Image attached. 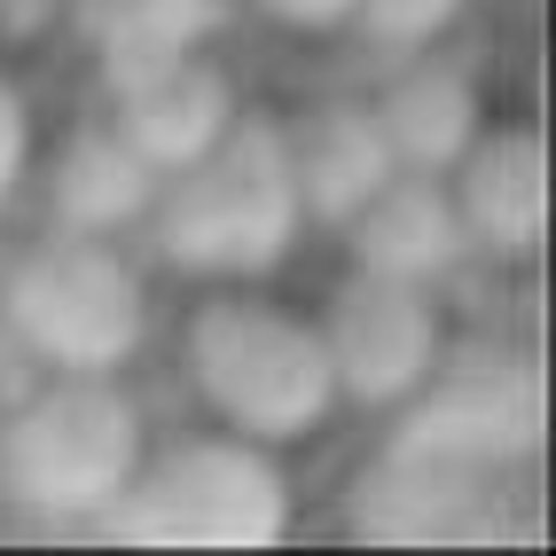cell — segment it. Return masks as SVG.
Wrapping results in <instances>:
<instances>
[{
    "label": "cell",
    "mask_w": 556,
    "mask_h": 556,
    "mask_svg": "<svg viewBox=\"0 0 556 556\" xmlns=\"http://www.w3.org/2000/svg\"><path fill=\"white\" fill-rule=\"evenodd\" d=\"M368 110H377V126L392 141V157L407 173H447L478 126H486V94H478V71L439 55V48H407L392 63V79L368 94Z\"/></svg>",
    "instance_id": "7c38bea8"
},
{
    "label": "cell",
    "mask_w": 556,
    "mask_h": 556,
    "mask_svg": "<svg viewBox=\"0 0 556 556\" xmlns=\"http://www.w3.org/2000/svg\"><path fill=\"white\" fill-rule=\"evenodd\" d=\"M180 377L219 431L258 447H299L338 416L314 306L275 299L267 282H197V306L180 314Z\"/></svg>",
    "instance_id": "6da1fadb"
},
{
    "label": "cell",
    "mask_w": 556,
    "mask_h": 556,
    "mask_svg": "<svg viewBox=\"0 0 556 556\" xmlns=\"http://www.w3.org/2000/svg\"><path fill=\"white\" fill-rule=\"evenodd\" d=\"M31 180V94L9 63H0V204Z\"/></svg>",
    "instance_id": "2e32d148"
},
{
    "label": "cell",
    "mask_w": 556,
    "mask_h": 556,
    "mask_svg": "<svg viewBox=\"0 0 556 556\" xmlns=\"http://www.w3.org/2000/svg\"><path fill=\"white\" fill-rule=\"evenodd\" d=\"M400 416H407V463L486 470V463H509L541 439V377L526 361H486V368L439 361V377Z\"/></svg>",
    "instance_id": "ba28073f"
},
{
    "label": "cell",
    "mask_w": 556,
    "mask_h": 556,
    "mask_svg": "<svg viewBox=\"0 0 556 556\" xmlns=\"http://www.w3.org/2000/svg\"><path fill=\"white\" fill-rule=\"evenodd\" d=\"M0 321L40 368L118 377L150 338V282L118 236L48 228L0 275Z\"/></svg>",
    "instance_id": "5b68a950"
},
{
    "label": "cell",
    "mask_w": 556,
    "mask_h": 556,
    "mask_svg": "<svg viewBox=\"0 0 556 556\" xmlns=\"http://www.w3.org/2000/svg\"><path fill=\"white\" fill-rule=\"evenodd\" d=\"M243 87L212 48H165L134 63H102V118L118 126L157 173L189 165L236 126Z\"/></svg>",
    "instance_id": "52a82bcc"
},
{
    "label": "cell",
    "mask_w": 556,
    "mask_h": 556,
    "mask_svg": "<svg viewBox=\"0 0 556 556\" xmlns=\"http://www.w3.org/2000/svg\"><path fill=\"white\" fill-rule=\"evenodd\" d=\"M314 321H321L329 377H338V407L400 416L447 361V314H439L431 282H392V275L345 267V282L314 306Z\"/></svg>",
    "instance_id": "8992f818"
},
{
    "label": "cell",
    "mask_w": 556,
    "mask_h": 556,
    "mask_svg": "<svg viewBox=\"0 0 556 556\" xmlns=\"http://www.w3.org/2000/svg\"><path fill=\"white\" fill-rule=\"evenodd\" d=\"M236 0H71V31L87 40L94 71L165 55V48H212Z\"/></svg>",
    "instance_id": "5bb4252c"
},
{
    "label": "cell",
    "mask_w": 556,
    "mask_h": 556,
    "mask_svg": "<svg viewBox=\"0 0 556 556\" xmlns=\"http://www.w3.org/2000/svg\"><path fill=\"white\" fill-rule=\"evenodd\" d=\"M150 243L173 275L189 282H267L306 236V204L290 180L282 118L267 110H236V126L197 150L189 165L157 173L150 197Z\"/></svg>",
    "instance_id": "7a4b0ae2"
},
{
    "label": "cell",
    "mask_w": 556,
    "mask_h": 556,
    "mask_svg": "<svg viewBox=\"0 0 556 556\" xmlns=\"http://www.w3.org/2000/svg\"><path fill=\"white\" fill-rule=\"evenodd\" d=\"M338 236H345V267L392 275V282H431V290H447V275L470 258L455 197H447V173H407V165L345 219Z\"/></svg>",
    "instance_id": "8fae6325"
},
{
    "label": "cell",
    "mask_w": 556,
    "mask_h": 556,
    "mask_svg": "<svg viewBox=\"0 0 556 556\" xmlns=\"http://www.w3.org/2000/svg\"><path fill=\"white\" fill-rule=\"evenodd\" d=\"M150 197H157V165L110 118H79L63 134V150L48 165V228L134 236L150 219Z\"/></svg>",
    "instance_id": "4fadbf2b"
},
{
    "label": "cell",
    "mask_w": 556,
    "mask_h": 556,
    "mask_svg": "<svg viewBox=\"0 0 556 556\" xmlns=\"http://www.w3.org/2000/svg\"><path fill=\"white\" fill-rule=\"evenodd\" d=\"M141 455H150L141 400L87 368H48V384H31L0 424V486L55 526H102Z\"/></svg>",
    "instance_id": "3957f363"
},
{
    "label": "cell",
    "mask_w": 556,
    "mask_h": 556,
    "mask_svg": "<svg viewBox=\"0 0 556 556\" xmlns=\"http://www.w3.org/2000/svg\"><path fill=\"white\" fill-rule=\"evenodd\" d=\"M243 9L275 31H345L353 24V0H243Z\"/></svg>",
    "instance_id": "e0dca14e"
},
{
    "label": "cell",
    "mask_w": 556,
    "mask_h": 556,
    "mask_svg": "<svg viewBox=\"0 0 556 556\" xmlns=\"http://www.w3.org/2000/svg\"><path fill=\"white\" fill-rule=\"evenodd\" d=\"M110 541L134 548H267L290 533V478L282 447H258L236 431H189L173 447L141 455L126 494L102 517Z\"/></svg>",
    "instance_id": "277c9868"
},
{
    "label": "cell",
    "mask_w": 556,
    "mask_h": 556,
    "mask_svg": "<svg viewBox=\"0 0 556 556\" xmlns=\"http://www.w3.org/2000/svg\"><path fill=\"white\" fill-rule=\"evenodd\" d=\"M282 150H290V180H299L306 228H345V219L400 173L392 141L377 126L368 94H329L306 102L299 118H282Z\"/></svg>",
    "instance_id": "30bf717a"
},
{
    "label": "cell",
    "mask_w": 556,
    "mask_h": 556,
    "mask_svg": "<svg viewBox=\"0 0 556 556\" xmlns=\"http://www.w3.org/2000/svg\"><path fill=\"white\" fill-rule=\"evenodd\" d=\"M470 0H353V24L368 48H384V55H407V48H439L447 31L463 24Z\"/></svg>",
    "instance_id": "9a60e30c"
},
{
    "label": "cell",
    "mask_w": 556,
    "mask_h": 556,
    "mask_svg": "<svg viewBox=\"0 0 556 556\" xmlns=\"http://www.w3.org/2000/svg\"><path fill=\"white\" fill-rule=\"evenodd\" d=\"M447 197L463 219V243L502 258V267H526L548 243V150L533 118L509 126H478V141L447 165Z\"/></svg>",
    "instance_id": "9c48e42d"
}]
</instances>
